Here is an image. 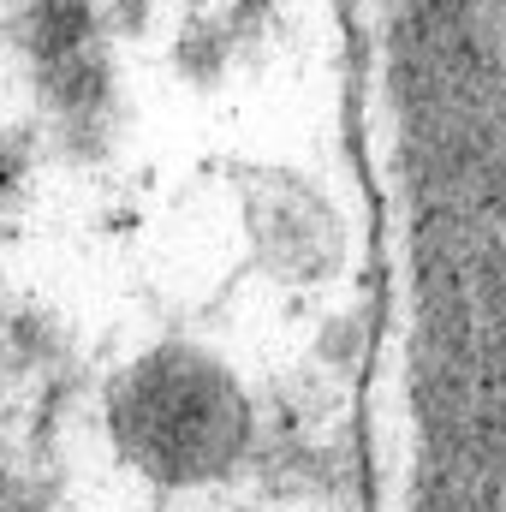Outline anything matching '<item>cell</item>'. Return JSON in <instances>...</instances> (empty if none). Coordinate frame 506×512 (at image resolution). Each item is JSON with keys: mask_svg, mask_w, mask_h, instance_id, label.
<instances>
[{"mask_svg": "<svg viewBox=\"0 0 506 512\" xmlns=\"http://www.w3.org/2000/svg\"><path fill=\"white\" fill-rule=\"evenodd\" d=\"M120 435L161 477H203L233 459L245 411L233 387L191 358H155L120 399Z\"/></svg>", "mask_w": 506, "mask_h": 512, "instance_id": "obj_1", "label": "cell"}]
</instances>
